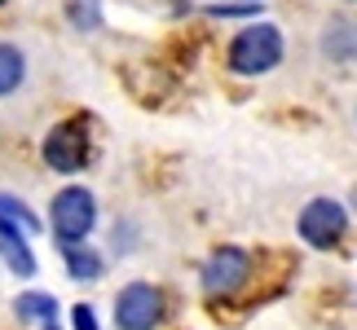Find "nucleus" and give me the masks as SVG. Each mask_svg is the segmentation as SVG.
<instances>
[{"mask_svg": "<svg viewBox=\"0 0 357 330\" xmlns=\"http://www.w3.org/2000/svg\"><path fill=\"white\" fill-rule=\"evenodd\" d=\"M0 5H5V0H0Z\"/></svg>", "mask_w": 357, "mask_h": 330, "instance_id": "14", "label": "nucleus"}, {"mask_svg": "<svg viewBox=\"0 0 357 330\" xmlns=\"http://www.w3.org/2000/svg\"><path fill=\"white\" fill-rule=\"evenodd\" d=\"M322 49H326V58H340V62L353 58V53H357V26L344 22V18L331 22V26H326V36H322Z\"/></svg>", "mask_w": 357, "mask_h": 330, "instance_id": "10", "label": "nucleus"}, {"mask_svg": "<svg viewBox=\"0 0 357 330\" xmlns=\"http://www.w3.org/2000/svg\"><path fill=\"white\" fill-rule=\"evenodd\" d=\"M49 225L62 238V246L66 242H84L89 233H93V225H98V198H93L84 185L58 189L53 203H49Z\"/></svg>", "mask_w": 357, "mask_h": 330, "instance_id": "2", "label": "nucleus"}, {"mask_svg": "<svg viewBox=\"0 0 357 330\" xmlns=\"http://www.w3.org/2000/svg\"><path fill=\"white\" fill-rule=\"evenodd\" d=\"M163 317V295L150 282H128L115 295V326L119 330H155Z\"/></svg>", "mask_w": 357, "mask_h": 330, "instance_id": "3", "label": "nucleus"}, {"mask_svg": "<svg viewBox=\"0 0 357 330\" xmlns=\"http://www.w3.org/2000/svg\"><path fill=\"white\" fill-rule=\"evenodd\" d=\"M349 229V212L340 207L335 198H313L305 212H300V238H305L309 246H335L340 238H344Z\"/></svg>", "mask_w": 357, "mask_h": 330, "instance_id": "5", "label": "nucleus"}, {"mask_svg": "<svg viewBox=\"0 0 357 330\" xmlns=\"http://www.w3.org/2000/svg\"><path fill=\"white\" fill-rule=\"evenodd\" d=\"M26 84V53L13 40H0V97L18 93Z\"/></svg>", "mask_w": 357, "mask_h": 330, "instance_id": "8", "label": "nucleus"}, {"mask_svg": "<svg viewBox=\"0 0 357 330\" xmlns=\"http://www.w3.org/2000/svg\"><path fill=\"white\" fill-rule=\"evenodd\" d=\"M0 256H5L9 269L22 273V278L36 273V260H31V251H26V242H22V229L13 225V216L5 212V198H0Z\"/></svg>", "mask_w": 357, "mask_h": 330, "instance_id": "7", "label": "nucleus"}, {"mask_svg": "<svg viewBox=\"0 0 357 330\" xmlns=\"http://www.w3.org/2000/svg\"><path fill=\"white\" fill-rule=\"evenodd\" d=\"M278 62H282V31L273 22L247 26V31L234 36V45H229V66L238 75H265Z\"/></svg>", "mask_w": 357, "mask_h": 330, "instance_id": "1", "label": "nucleus"}, {"mask_svg": "<svg viewBox=\"0 0 357 330\" xmlns=\"http://www.w3.org/2000/svg\"><path fill=\"white\" fill-rule=\"evenodd\" d=\"M353 203H357V194H353Z\"/></svg>", "mask_w": 357, "mask_h": 330, "instance_id": "13", "label": "nucleus"}, {"mask_svg": "<svg viewBox=\"0 0 357 330\" xmlns=\"http://www.w3.org/2000/svg\"><path fill=\"white\" fill-rule=\"evenodd\" d=\"M66 269H71V278H102V260L89 251V246H75V242H66Z\"/></svg>", "mask_w": 357, "mask_h": 330, "instance_id": "11", "label": "nucleus"}, {"mask_svg": "<svg viewBox=\"0 0 357 330\" xmlns=\"http://www.w3.org/2000/svg\"><path fill=\"white\" fill-rule=\"evenodd\" d=\"M13 313H18L22 322H36L40 330H58V322H53V313H58V304H53V295L45 291H26L13 299Z\"/></svg>", "mask_w": 357, "mask_h": 330, "instance_id": "9", "label": "nucleus"}, {"mask_svg": "<svg viewBox=\"0 0 357 330\" xmlns=\"http://www.w3.org/2000/svg\"><path fill=\"white\" fill-rule=\"evenodd\" d=\"M247 273H252V256L243 246H221L203 265V291L208 295H234V291H243Z\"/></svg>", "mask_w": 357, "mask_h": 330, "instance_id": "6", "label": "nucleus"}, {"mask_svg": "<svg viewBox=\"0 0 357 330\" xmlns=\"http://www.w3.org/2000/svg\"><path fill=\"white\" fill-rule=\"evenodd\" d=\"M45 163L53 172H79L89 163V128L84 119H62L45 136Z\"/></svg>", "mask_w": 357, "mask_h": 330, "instance_id": "4", "label": "nucleus"}, {"mask_svg": "<svg viewBox=\"0 0 357 330\" xmlns=\"http://www.w3.org/2000/svg\"><path fill=\"white\" fill-rule=\"evenodd\" d=\"M71 322H75V330H98V313H93L89 304H79V308L71 313Z\"/></svg>", "mask_w": 357, "mask_h": 330, "instance_id": "12", "label": "nucleus"}]
</instances>
